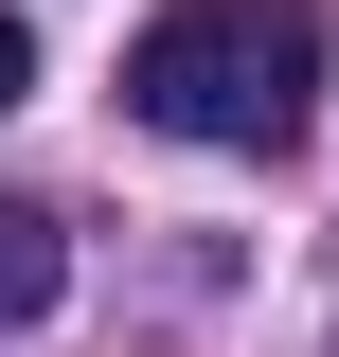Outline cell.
Listing matches in <instances>:
<instances>
[{
	"mask_svg": "<svg viewBox=\"0 0 339 357\" xmlns=\"http://www.w3.org/2000/svg\"><path fill=\"white\" fill-rule=\"evenodd\" d=\"M126 107L161 143H232V161L303 143V107H322V0H179V18H143L126 36Z\"/></svg>",
	"mask_w": 339,
	"mask_h": 357,
	"instance_id": "cell-1",
	"label": "cell"
},
{
	"mask_svg": "<svg viewBox=\"0 0 339 357\" xmlns=\"http://www.w3.org/2000/svg\"><path fill=\"white\" fill-rule=\"evenodd\" d=\"M54 286H72V232H54L36 197H0V340H18V321H36Z\"/></svg>",
	"mask_w": 339,
	"mask_h": 357,
	"instance_id": "cell-2",
	"label": "cell"
},
{
	"mask_svg": "<svg viewBox=\"0 0 339 357\" xmlns=\"http://www.w3.org/2000/svg\"><path fill=\"white\" fill-rule=\"evenodd\" d=\"M18 89H36V18H0V107H18Z\"/></svg>",
	"mask_w": 339,
	"mask_h": 357,
	"instance_id": "cell-3",
	"label": "cell"
}]
</instances>
